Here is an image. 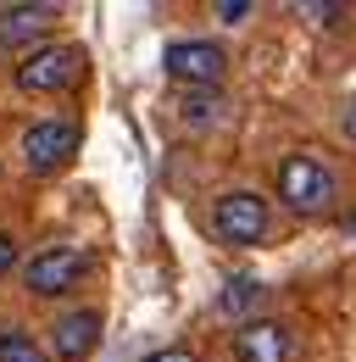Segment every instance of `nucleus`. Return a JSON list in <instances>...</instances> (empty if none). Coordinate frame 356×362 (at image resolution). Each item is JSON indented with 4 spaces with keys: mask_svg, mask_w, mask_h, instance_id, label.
<instances>
[{
    "mask_svg": "<svg viewBox=\"0 0 356 362\" xmlns=\"http://www.w3.org/2000/svg\"><path fill=\"white\" fill-rule=\"evenodd\" d=\"M73 151H78V129H73L67 117H44V123H34V129L23 134V162H28V173H56V168H67Z\"/></svg>",
    "mask_w": 356,
    "mask_h": 362,
    "instance_id": "7",
    "label": "nucleus"
},
{
    "mask_svg": "<svg viewBox=\"0 0 356 362\" xmlns=\"http://www.w3.org/2000/svg\"><path fill=\"white\" fill-rule=\"evenodd\" d=\"M345 234H351V240H356V212H345Z\"/></svg>",
    "mask_w": 356,
    "mask_h": 362,
    "instance_id": "18",
    "label": "nucleus"
},
{
    "mask_svg": "<svg viewBox=\"0 0 356 362\" xmlns=\"http://www.w3.org/2000/svg\"><path fill=\"white\" fill-rule=\"evenodd\" d=\"M78 73H84V50L78 45H40V50H28V62H17V90L56 95V90H73Z\"/></svg>",
    "mask_w": 356,
    "mask_h": 362,
    "instance_id": "4",
    "label": "nucleus"
},
{
    "mask_svg": "<svg viewBox=\"0 0 356 362\" xmlns=\"http://www.w3.org/2000/svg\"><path fill=\"white\" fill-rule=\"evenodd\" d=\"M301 11H307L312 23H328V28H334V23H345V17H351V6H301Z\"/></svg>",
    "mask_w": 356,
    "mask_h": 362,
    "instance_id": "14",
    "label": "nucleus"
},
{
    "mask_svg": "<svg viewBox=\"0 0 356 362\" xmlns=\"http://www.w3.org/2000/svg\"><path fill=\"white\" fill-rule=\"evenodd\" d=\"M145 362H195V351H184V346H162V351H150Z\"/></svg>",
    "mask_w": 356,
    "mask_h": 362,
    "instance_id": "15",
    "label": "nucleus"
},
{
    "mask_svg": "<svg viewBox=\"0 0 356 362\" xmlns=\"http://www.w3.org/2000/svg\"><path fill=\"white\" fill-rule=\"evenodd\" d=\"M0 362H50L28 329H0Z\"/></svg>",
    "mask_w": 356,
    "mask_h": 362,
    "instance_id": "11",
    "label": "nucleus"
},
{
    "mask_svg": "<svg viewBox=\"0 0 356 362\" xmlns=\"http://www.w3.org/2000/svg\"><path fill=\"white\" fill-rule=\"evenodd\" d=\"M340 134L345 145H356V100H345V112H340Z\"/></svg>",
    "mask_w": 356,
    "mask_h": 362,
    "instance_id": "16",
    "label": "nucleus"
},
{
    "mask_svg": "<svg viewBox=\"0 0 356 362\" xmlns=\"http://www.w3.org/2000/svg\"><path fill=\"white\" fill-rule=\"evenodd\" d=\"M251 11H256L251 0H218V6H212V17H218V23H228V28H234V23H245Z\"/></svg>",
    "mask_w": 356,
    "mask_h": 362,
    "instance_id": "13",
    "label": "nucleus"
},
{
    "mask_svg": "<svg viewBox=\"0 0 356 362\" xmlns=\"http://www.w3.org/2000/svg\"><path fill=\"white\" fill-rule=\"evenodd\" d=\"M218 95H206V90H189V100H184V117L189 123H206V117H218Z\"/></svg>",
    "mask_w": 356,
    "mask_h": 362,
    "instance_id": "12",
    "label": "nucleus"
},
{
    "mask_svg": "<svg viewBox=\"0 0 356 362\" xmlns=\"http://www.w3.org/2000/svg\"><path fill=\"white\" fill-rule=\"evenodd\" d=\"M95 346H100V313H95V307L56 317V329H50V351H56L61 362H84Z\"/></svg>",
    "mask_w": 356,
    "mask_h": 362,
    "instance_id": "9",
    "label": "nucleus"
},
{
    "mask_svg": "<svg viewBox=\"0 0 356 362\" xmlns=\"http://www.w3.org/2000/svg\"><path fill=\"white\" fill-rule=\"evenodd\" d=\"M84 273H89V257L78 245H44V251H34V257L23 262V284H28L34 296H67Z\"/></svg>",
    "mask_w": 356,
    "mask_h": 362,
    "instance_id": "5",
    "label": "nucleus"
},
{
    "mask_svg": "<svg viewBox=\"0 0 356 362\" xmlns=\"http://www.w3.org/2000/svg\"><path fill=\"white\" fill-rule=\"evenodd\" d=\"M11 268H17V240L0 234V273H11Z\"/></svg>",
    "mask_w": 356,
    "mask_h": 362,
    "instance_id": "17",
    "label": "nucleus"
},
{
    "mask_svg": "<svg viewBox=\"0 0 356 362\" xmlns=\"http://www.w3.org/2000/svg\"><path fill=\"white\" fill-rule=\"evenodd\" d=\"M278 201H284L295 218H323V212L334 206V173H328L317 156L295 151V156L278 162Z\"/></svg>",
    "mask_w": 356,
    "mask_h": 362,
    "instance_id": "1",
    "label": "nucleus"
},
{
    "mask_svg": "<svg viewBox=\"0 0 356 362\" xmlns=\"http://www.w3.org/2000/svg\"><path fill=\"white\" fill-rule=\"evenodd\" d=\"M295 334L284 317H245L234 329V362H290Z\"/></svg>",
    "mask_w": 356,
    "mask_h": 362,
    "instance_id": "6",
    "label": "nucleus"
},
{
    "mask_svg": "<svg viewBox=\"0 0 356 362\" xmlns=\"http://www.w3.org/2000/svg\"><path fill=\"white\" fill-rule=\"evenodd\" d=\"M162 67L184 90H218L222 73H228V50L218 40H173L162 50Z\"/></svg>",
    "mask_w": 356,
    "mask_h": 362,
    "instance_id": "3",
    "label": "nucleus"
},
{
    "mask_svg": "<svg viewBox=\"0 0 356 362\" xmlns=\"http://www.w3.org/2000/svg\"><path fill=\"white\" fill-rule=\"evenodd\" d=\"M256 301H262V279H251V273H234V279L218 290L212 313H218V317H245Z\"/></svg>",
    "mask_w": 356,
    "mask_h": 362,
    "instance_id": "10",
    "label": "nucleus"
},
{
    "mask_svg": "<svg viewBox=\"0 0 356 362\" xmlns=\"http://www.w3.org/2000/svg\"><path fill=\"white\" fill-rule=\"evenodd\" d=\"M50 23H56V6H44V0L0 6V50H23V45H34V40H44Z\"/></svg>",
    "mask_w": 356,
    "mask_h": 362,
    "instance_id": "8",
    "label": "nucleus"
},
{
    "mask_svg": "<svg viewBox=\"0 0 356 362\" xmlns=\"http://www.w3.org/2000/svg\"><path fill=\"white\" fill-rule=\"evenodd\" d=\"M267 228H273V206H267L256 189H222L218 206H212V234L222 245H262Z\"/></svg>",
    "mask_w": 356,
    "mask_h": 362,
    "instance_id": "2",
    "label": "nucleus"
}]
</instances>
